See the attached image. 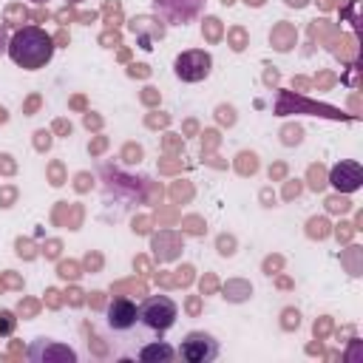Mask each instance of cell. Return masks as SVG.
I'll return each instance as SVG.
<instances>
[{
	"label": "cell",
	"instance_id": "cell-7",
	"mask_svg": "<svg viewBox=\"0 0 363 363\" xmlns=\"http://www.w3.org/2000/svg\"><path fill=\"white\" fill-rule=\"evenodd\" d=\"M329 184L340 193H354L363 184V167L354 159H343L329 170Z\"/></svg>",
	"mask_w": 363,
	"mask_h": 363
},
{
	"label": "cell",
	"instance_id": "cell-8",
	"mask_svg": "<svg viewBox=\"0 0 363 363\" xmlns=\"http://www.w3.org/2000/svg\"><path fill=\"white\" fill-rule=\"evenodd\" d=\"M204 0H156V11L167 23H190L201 14Z\"/></svg>",
	"mask_w": 363,
	"mask_h": 363
},
{
	"label": "cell",
	"instance_id": "cell-11",
	"mask_svg": "<svg viewBox=\"0 0 363 363\" xmlns=\"http://www.w3.org/2000/svg\"><path fill=\"white\" fill-rule=\"evenodd\" d=\"M6 45H9V43L3 40V28H0V51H6Z\"/></svg>",
	"mask_w": 363,
	"mask_h": 363
},
{
	"label": "cell",
	"instance_id": "cell-2",
	"mask_svg": "<svg viewBox=\"0 0 363 363\" xmlns=\"http://www.w3.org/2000/svg\"><path fill=\"white\" fill-rule=\"evenodd\" d=\"M176 318H179V306H176V301L167 298V295H150V298L142 301V306H139V323H142L145 329L156 332V335L167 332V329L176 323Z\"/></svg>",
	"mask_w": 363,
	"mask_h": 363
},
{
	"label": "cell",
	"instance_id": "cell-6",
	"mask_svg": "<svg viewBox=\"0 0 363 363\" xmlns=\"http://www.w3.org/2000/svg\"><path fill=\"white\" fill-rule=\"evenodd\" d=\"M105 323L113 329V332H130L136 323H139V306L130 301V298H113L105 309Z\"/></svg>",
	"mask_w": 363,
	"mask_h": 363
},
{
	"label": "cell",
	"instance_id": "cell-4",
	"mask_svg": "<svg viewBox=\"0 0 363 363\" xmlns=\"http://www.w3.org/2000/svg\"><path fill=\"white\" fill-rule=\"evenodd\" d=\"M184 363H213L218 357V340L207 332H187L176 349Z\"/></svg>",
	"mask_w": 363,
	"mask_h": 363
},
{
	"label": "cell",
	"instance_id": "cell-3",
	"mask_svg": "<svg viewBox=\"0 0 363 363\" xmlns=\"http://www.w3.org/2000/svg\"><path fill=\"white\" fill-rule=\"evenodd\" d=\"M213 71V57L210 51L204 48H190V51H182L176 60H173V74L182 79V82H201L207 79Z\"/></svg>",
	"mask_w": 363,
	"mask_h": 363
},
{
	"label": "cell",
	"instance_id": "cell-9",
	"mask_svg": "<svg viewBox=\"0 0 363 363\" xmlns=\"http://www.w3.org/2000/svg\"><path fill=\"white\" fill-rule=\"evenodd\" d=\"M128 28L136 34V40H139V45L145 51L153 48V40H162L164 37V23L156 20V17H133Z\"/></svg>",
	"mask_w": 363,
	"mask_h": 363
},
{
	"label": "cell",
	"instance_id": "cell-13",
	"mask_svg": "<svg viewBox=\"0 0 363 363\" xmlns=\"http://www.w3.org/2000/svg\"><path fill=\"white\" fill-rule=\"evenodd\" d=\"M34 3H45V0H34Z\"/></svg>",
	"mask_w": 363,
	"mask_h": 363
},
{
	"label": "cell",
	"instance_id": "cell-12",
	"mask_svg": "<svg viewBox=\"0 0 363 363\" xmlns=\"http://www.w3.org/2000/svg\"><path fill=\"white\" fill-rule=\"evenodd\" d=\"M68 3H79V0H68Z\"/></svg>",
	"mask_w": 363,
	"mask_h": 363
},
{
	"label": "cell",
	"instance_id": "cell-1",
	"mask_svg": "<svg viewBox=\"0 0 363 363\" xmlns=\"http://www.w3.org/2000/svg\"><path fill=\"white\" fill-rule=\"evenodd\" d=\"M6 54H9V60L17 68L37 71V68H45L51 62V57H54V40L40 26H23V28H17L9 37Z\"/></svg>",
	"mask_w": 363,
	"mask_h": 363
},
{
	"label": "cell",
	"instance_id": "cell-10",
	"mask_svg": "<svg viewBox=\"0 0 363 363\" xmlns=\"http://www.w3.org/2000/svg\"><path fill=\"white\" fill-rule=\"evenodd\" d=\"M136 357H139L142 363H170V360L176 357V349H173L170 343H164V340H153V343H145V346L136 352Z\"/></svg>",
	"mask_w": 363,
	"mask_h": 363
},
{
	"label": "cell",
	"instance_id": "cell-5",
	"mask_svg": "<svg viewBox=\"0 0 363 363\" xmlns=\"http://www.w3.org/2000/svg\"><path fill=\"white\" fill-rule=\"evenodd\" d=\"M28 360L31 363H77V352L65 343H57V340H48V337H37L31 346H28Z\"/></svg>",
	"mask_w": 363,
	"mask_h": 363
}]
</instances>
